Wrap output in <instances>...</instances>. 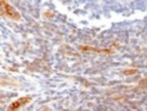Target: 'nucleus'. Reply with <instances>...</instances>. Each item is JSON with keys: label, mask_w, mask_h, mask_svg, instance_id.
<instances>
[{"label": "nucleus", "mask_w": 147, "mask_h": 111, "mask_svg": "<svg viewBox=\"0 0 147 111\" xmlns=\"http://www.w3.org/2000/svg\"><path fill=\"white\" fill-rule=\"evenodd\" d=\"M0 14L11 18L13 20H19L20 19V14L16 11L14 7H12L6 0H0Z\"/></svg>", "instance_id": "nucleus-1"}, {"label": "nucleus", "mask_w": 147, "mask_h": 111, "mask_svg": "<svg viewBox=\"0 0 147 111\" xmlns=\"http://www.w3.org/2000/svg\"><path fill=\"white\" fill-rule=\"evenodd\" d=\"M31 99H32L31 97H24V98H20V99H18L17 102L12 103V105L8 108V110H16V109L20 108L21 105H25V104L30 103V102H31Z\"/></svg>", "instance_id": "nucleus-2"}, {"label": "nucleus", "mask_w": 147, "mask_h": 111, "mask_svg": "<svg viewBox=\"0 0 147 111\" xmlns=\"http://www.w3.org/2000/svg\"><path fill=\"white\" fill-rule=\"evenodd\" d=\"M137 72H138L137 70H126L124 73H125V75H128L129 76V75H136Z\"/></svg>", "instance_id": "nucleus-3"}]
</instances>
